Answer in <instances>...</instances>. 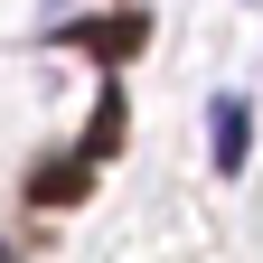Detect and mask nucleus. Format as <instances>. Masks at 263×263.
<instances>
[{
    "instance_id": "f257e3e1",
    "label": "nucleus",
    "mask_w": 263,
    "mask_h": 263,
    "mask_svg": "<svg viewBox=\"0 0 263 263\" xmlns=\"http://www.w3.org/2000/svg\"><path fill=\"white\" fill-rule=\"evenodd\" d=\"M207 160H216L226 179L254 160V113H245V94H216V104H207Z\"/></svg>"
},
{
    "instance_id": "f03ea898",
    "label": "nucleus",
    "mask_w": 263,
    "mask_h": 263,
    "mask_svg": "<svg viewBox=\"0 0 263 263\" xmlns=\"http://www.w3.org/2000/svg\"><path fill=\"white\" fill-rule=\"evenodd\" d=\"M141 38H151V19L132 10V0H122L113 19H94V28H76V47H85V57H104V66H122V57H141Z\"/></svg>"
},
{
    "instance_id": "7ed1b4c3",
    "label": "nucleus",
    "mask_w": 263,
    "mask_h": 263,
    "mask_svg": "<svg viewBox=\"0 0 263 263\" xmlns=\"http://www.w3.org/2000/svg\"><path fill=\"white\" fill-rule=\"evenodd\" d=\"M85 170H94V160H38V170H28V197H38V207L57 197V207H66V197H85Z\"/></svg>"
},
{
    "instance_id": "20e7f679",
    "label": "nucleus",
    "mask_w": 263,
    "mask_h": 263,
    "mask_svg": "<svg viewBox=\"0 0 263 263\" xmlns=\"http://www.w3.org/2000/svg\"><path fill=\"white\" fill-rule=\"evenodd\" d=\"M122 132H132L122 94H104V104H94V122H85V160H113V151H122Z\"/></svg>"
}]
</instances>
